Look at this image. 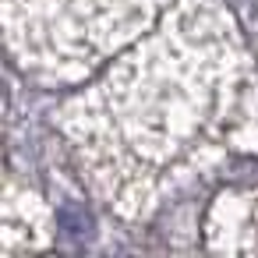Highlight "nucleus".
<instances>
[{"label": "nucleus", "instance_id": "nucleus-1", "mask_svg": "<svg viewBox=\"0 0 258 258\" xmlns=\"http://www.w3.org/2000/svg\"><path fill=\"white\" fill-rule=\"evenodd\" d=\"M25 78L71 89L53 124L124 216L258 152V68L219 0H8Z\"/></svg>", "mask_w": 258, "mask_h": 258}]
</instances>
